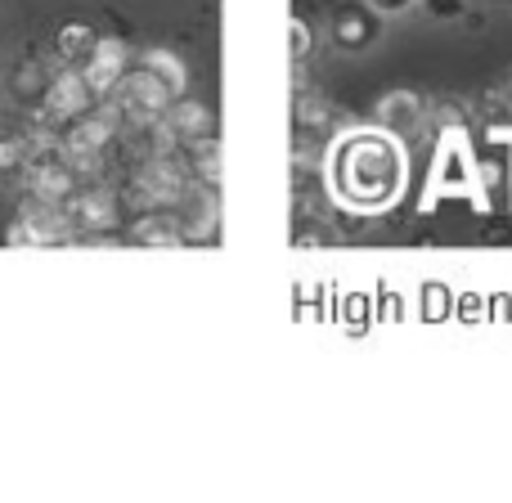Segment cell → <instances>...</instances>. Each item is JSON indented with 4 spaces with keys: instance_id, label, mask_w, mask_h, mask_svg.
<instances>
[{
    "instance_id": "cell-1",
    "label": "cell",
    "mask_w": 512,
    "mask_h": 503,
    "mask_svg": "<svg viewBox=\"0 0 512 503\" xmlns=\"http://www.w3.org/2000/svg\"><path fill=\"white\" fill-rule=\"evenodd\" d=\"M405 189V153L387 135H351L337 153V198L355 212H378Z\"/></svg>"
},
{
    "instance_id": "cell-2",
    "label": "cell",
    "mask_w": 512,
    "mask_h": 503,
    "mask_svg": "<svg viewBox=\"0 0 512 503\" xmlns=\"http://www.w3.org/2000/svg\"><path fill=\"white\" fill-rule=\"evenodd\" d=\"M90 104H95V90L86 86L81 68H68V72H59V77H50V86H45V95H41L45 122H77V117L90 113Z\"/></svg>"
},
{
    "instance_id": "cell-3",
    "label": "cell",
    "mask_w": 512,
    "mask_h": 503,
    "mask_svg": "<svg viewBox=\"0 0 512 503\" xmlns=\"http://www.w3.org/2000/svg\"><path fill=\"white\" fill-rule=\"evenodd\" d=\"M81 77H86V86L95 90V99L113 95L126 77V45L122 41H95L90 59L81 63Z\"/></svg>"
},
{
    "instance_id": "cell-4",
    "label": "cell",
    "mask_w": 512,
    "mask_h": 503,
    "mask_svg": "<svg viewBox=\"0 0 512 503\" xmlns=\"http://www.w3.org/2000/svg\"><path fill=\"white\" fill-rule=\"evenodd\" d=\"M167 122H171V131L180 135V140H207V135H212V113H207L203 104H194V99H176V104L167 108Z\"/></svg>"
},
{
    "instance_id": "cell-5",
    "label": "cell",
    "mask_w": 512,
    "mask_h": 503,
    "mask_svg": "<svg viewBox=\"0 0 512 503\" xmlns=\"http://www.w3.org/2000/svg\"><path fill=\"white\" fill-rule=\"evenodd\" d=\"M378 113H382V122L387 126H414L418 122V113H423V104H418V95H387L378 104Z\"/></svg>"
},
{
    "instance_id": "cell-6",
    "label": "cell",
    "mask_w": 512,
    "mask_h": 503,
    "mask_svg": "<svg viewBox=\"0 0 512 503\" xmlns=\"http://www.w3.org/2000/svg\"><path fill=\"white\" fill-rule=\"evenodd\" d=\"M59 50H63V59L81 68V63L90 59V50H95V32H90V27H63V32H59Z\"/></svg>"
},
{
    "instance_id": "cell-7",
    "label": "cell",
    "mask_w": 512,
    "mask_h": 503,
    "mask_svg": "<svg viewBox=\"0 0 512 503\" xmlns=\"http://www.w3.org/2000/svg\"><path fill=\"white\" fill-rule=\"evenodd\" d=\"M144 68H149V72H158V77L167 81L171 90H185V81H180V77H185V68H180V63L171 59L167 50H149V54H144Z\"/></svg>"
},
{
    "instance_id": "cell-8",
    "label": "cell",
    "mask_w": 512,
    "mask_h": 503,
    "mask_svg": "<svg viewBox=\"0 0 512 503\" xmlns=\"http://www.w3.org/2000/svg\"><path fill=\"white\" fill-rule=\"evenodd\" d=\"M135 239H140V243H180V230H171L167 216H153L149 225H140V230H135Z\"/></svg>"
},
{
    "instance_id": "cell-9",
    "label": "cell",
    "mask_w": 512,
    "mask_h": 503,
    "mask_svg": "<svg viewBox=\"0 0 512 503\" xmlns=\"http://www.w3.org/2000/svg\"><path fill=\"white\" fill-rule=\"evenodd\" d=\"M306 50H310V32H306V23H292V54H297V59H306Z\"/></svg>"
},
{
    "instance_id": "cell-10",
    "label": "cell",
    "mask_w": 512,
    "mask_h": 503,
    "mask_svg": "<svg viewBox=\"0 0 512 503\" xmlns=\"http://www.w3.org/2000/svg\"><path fill=\"white\" fill-rule=\"evenodd\" d=\"M508 104H512V81H508Z\"/></svg>"
}]
</instances>
